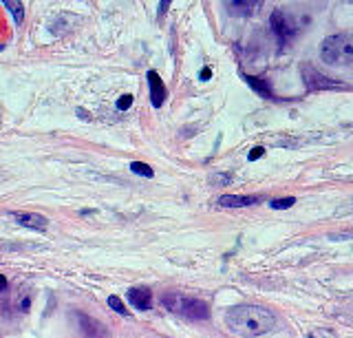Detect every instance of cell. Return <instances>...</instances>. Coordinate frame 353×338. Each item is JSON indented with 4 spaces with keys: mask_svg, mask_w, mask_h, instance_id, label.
Wrapping results in <instances>:
<instances>
[{
    "mask_svg": "<svg viewBox=\"0 0 353 338\" xmlns=\"http://www.w3.org/2000/svg\"><path fill=\"white\" fill-rule=\"evenodd\" d=\"M225 323L239 336H263L274 330L276 316L259 305H234L225 314Z\"/></svg>",
    "mask_w": 353,
    "mask_h": 338,
    "instance_id": "cell-1",
    "label": "cell"
},
{
    "mask_svg": "<svg viewBox=\"0 0 353 338\" xmlns=\"http://www.w3.org/2000/svg\"><path fill=\"white\" fill-rule=\"evenodd\" d=\"M320 56L327 64L334 67H347L353 62V36L351 34H334L323 40Z\"/></svg>",
    "mask_w": 353,
    "mask_h": 338,
    "instance_id": "cell-2",
    "label": "cell"
},
{
    "mask_svg": "<svg viewBox=\"0 0 353 338\" xmlns=\"http://www.w3.org/2000/svg\"><path fill=\"white\" fill-rule=\"evenodd\" d=\"M163 305L168 310L185 316V319H192V321H205V319H210V308H208V303H203L201 299L174 297V294H165V297H163Z\"/></svg>",
    "mask_w": 353,
    "mask_h": 338,
    "instance_id": "cell-3",
    "label": "cell"
},
{
    "mask_svg": "<svg viewBox=\"0 0 353 338\" xmlns=\"http://www.w3.org/2000/svg\"><path fill=\"white\" fill-rule=\"evenodd\" d=\"M303 80H305V84H307V89H309V91H334V89H345V86H342V82L331 80V78H327V75L318 73L316 69L309 67V64H305V67H303Z\"/></svg>",
    "mask_w": 353,
    "mask_h": 338,
    "instance_id": "cell-4",
    "label": "cell"
},
{
    "mask_svg": "<svg viewBox=\"0 0 353 338\" xmlns=\"http://www.w3.org/2000/svg\"><path fill=\"white\" fill-rule=\"evenodd\" d=\"M14 219L20 223V226H25V228H31V230H38V232H44L47 230V217H42L38 212H16L14 215Z\"/></svg>",
    "mask_w": 353,
    "mask_h": 338,
    "instance_id": "cell-5",
    "label": "cell"
},
{
    "mask_svg": "<svg viewBox=\"0 0 353 338\" xmlns=\"http://www.w3.org/2000/svg\"><path fill=\"white\" fill-rule=\"evenodd\" d=\"M128 303L139 312H146L152 308V294L146 288H132L128 290Z\"/></svg>",
    "mask_w": 353,
    "mask_h": 338,
    "instance_id": "cell-6",
    "label": "cell"
},
{
    "mask_svg": "<svg viewBox=\"0 0 353 338\" xmlns=\"http://www.w3.org/2000/svg\"><path fill=\"white\" fill-rule=\"evenodd\" d=\"M272 29H274V34L279 36L283 42L290 40L296 34V29L290 25V20H287V16L283 12H274L272 14Z\"/></svg>",
    "mask_w": 353,
    "mask_h": 338,
    "instance_id": "cell-7",
    "label": "cell"
},
{
    "mask_svg": "<svg viewBox=\"0 0 353 338\" xmlns=\"http://www.w3.org/2000/svg\"><path fill=\"white\" fill-rule=\"evenodd\" d=\"M148 82H150V102L154 108H159L165 102V86L159 78V73H154V71L148 73Z\"/></svg>",
    "mask_w": 353,
    "mask_h": 338,
    "instance_id": "cell-8",
    "label": "cell"
},
{
    "mask_svg": "<svg viewBox=\"0 0 353 338\" xmlns=\"http://www.w3.org/2000/svg\"><path fill=\"white\" fill-rule=\"evenodd\" d=\"M261 197H243V195H223L219 197V206L223 208H248V206H256Z\"/></svg>",
    "mask_w": 353,
    "mask_h": 338,
    "instance_id": "cell-9",
    "label": "cell"
},
{
    "mask_svg": "<svg viewBox=\"0 0 353 338\" xmlns=\"http://www.w3.org/2000/svg\"><path fill=\"white\" fill-rule=\"evenodd\" d=\"M256 7H259V3H245V0H243V3H230L228 5L230 12L236 14V16H250Z\"/></svg>",
    "mask_w": 353,
    "mask_h": 338,
    "instance_id": "cell-10",
    "label": "cell"
},
{
    "mask_svg": "<svg viewBox=\"0 0 353 338\" xmlns=\"http://www.w3.org/2000/svg\"><path fill=\"white\" fill-rule=\"evenodd\" d=\"M245 80H248V84L252 86V89L256 91V93H261L263 97H274V95H272V91H270V86L265 84L263 80H256V78H252V75H245Z\"/></svg>",
    "mask_w": 353,
    "mask_h": 338,
    "instance_id": "cell-11",
    "label": "cell"
},
{
    "mask_svg": "<svg viewBox=\"0 0 353 338\" xmlns=\"http://www.w3.org/2000/svg\"><path fill=\"white\" fill-rule=\"evenodd\" d=\"M5 7L9 9V12H14L16 23H22V14H25V7H22V3H18V0H7Z\"/></svg>",
    "mask_w": 353,
    "mask_h": 338,
    "instance_id": "cell-12",
    "label": "cell"
},
{
    "mask_svg": "<svg viewBox=\"0 0 353 338\" xmlns=\"http://www.w3.org/2000/svg\"><path fill=\"white\" fill-rule=\"evenodd\" d=\"M130 170H132V172H137V175H141V177H152V175H154L152 168L146 166V163H141V161H132V163H130Z\"/></svg>",
    "mask_w": 353,
    "mask_h": 338,
    "instance_id": "cell-13",
    "label": "cell"
},
{
    "mask_svg": "<svg viewBox=\"0 0 353 338\" xmlns=\"http://www.w3.org/2000/svg\"><path fill=\"white\" fill-rule=\"evenodd\" d=\"M294 203H296L294 197H283V199H274L270 206H272L274 210H285V208H292Z\"/></svg>",
    "mask_w": 353,
    "mask_h": 338,
    "instance_id": "cell-14",
    "label": "cell"
},
{
    "mask_svg": "<svg viewBox=\"0 0 353 338\" xmlns=\"http://www.w3.org/2000/svg\"><path fill=\"white\" fill-rule=\"evenodd\" d=\"M108 308H110V310H115V312L121 314V316H128V310L124 308V303H121L117 297H108Z\"/></svg>",
    "mask_w": 353,
    "mask_h": 338,
    "instance_id": "cell-15",
    "label": "cell"
},
{
    "mask_svg": "<svg viewBox=\"0 0 353 338\" xmlns=\"http://www.w3.org/2000/svg\"><path fill=\"white\" fill-rule=\"evenodd\" d=\"M130 102H132V95H121L119 100H117V108H121V111H126V108L130 106Z\"/></svg>",
    "mask_w": 353,
    "mask_h": 338,
    "instance_id": "cell-16",
    "label": "cell"
},
{
    "mask_svg": "<svg viewBox=\"0 0 353 338\" xmlns=\"http://www.w3.org/2000/svg\"><path fill=\"white\" fill-rule=\"evenodd\" d=\"M265 152V148H261V146H256V148H252V152H250V161H256L261 155Z\"/></svg>",
    "mask_w": 353,
    "mask_h": 338,
    "instance_id": "cell-17",
    "label": "cell"
},
{
    "mask_svg": "<svg viewBox=\"0 0 353 338\" xmlns=\"http://www.w3.org/2000/svg\"><path fill=\"white\" fill-rule=\"evenodd\" d=\"M7 288V281H5V277H0V292H3Z\"/></svg>",
    "mask_w": 353,
    "mask_h": 338,
    "instance_id": "cell-18",
    "label": "cell"
},
{
    "mask_svg": "<svg viewBox=\"0 0 353 338\" xmlns=\"http://www.w3.org/2000/svg\"><path fill=\"white\" fill-rule=\"evenodd\" d=\"M210 78V71L205 69V71H201V80H208Z\"/></svg>",
    "mask_w": 353,
    "mask_h": 338,
    "instance_id": "cell-19",
    "label": "cell"
},
{
    "mask_svg": "<svg viewBox=\"0 0 353 338\" xmlns=\"http://www.w3.org/2000/svg\"><path fill=\"white\" fill-rule=\"evenodd\" d=\"M165 9H168V3H161V5H159V12L163 14V12H165Z\"/></svg>",
    "mask_w": 353,
    "mask_h": 338,
    "instance_id": "cell-20",
    "label": "cell"
}]
</instances>
